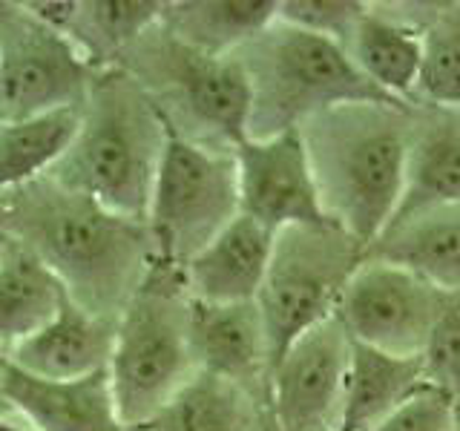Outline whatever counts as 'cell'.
Wrapping results in <instances>:
<instances>
[{
	"mask_svg": "<svg viewBox=\"0 0 460 431\" xmlns=\"http://www.w3.org/2000/svg\"><path fill=\"white\" fill-rule=\"evenodd\" d=\"M366 256L417 273L440 294H460V205L388 230Z\"/></svg>",
	"mask_w": 460,
	"mask_h": 431,
	"instance_id": "cell-20",
	"label": "cell"
},
{
	"mask_svg": "<svg viewBox=\"0 0 460 431\" xmlns=\"http://www.w3.org/2000/svg\"><path fill=\"white\" fill-rule=\"evenodd\" d=\"M420 365L426 383L460 397V294H440L420 351Z\"/></svg>",
	"mask_w": 460,
	"mask_h": 431,
	"instance_id": "cell-27",
	"label": "cell"
},
{
	"mask_svg": "<svg viewBox=\"0 0 460 431\" xmlns=\"http://www.w3.org/2000/svg\"><path fill=\"white\" fill-rule=\"evenodd\" d=\"M234 216H239L234 150L187 138L167 121L144 216L153 262L181 273Z\"/></svg>",
	"mask_w": 460,
	"mask_h": 431,
	"instance_id": "cell-6",
	"label": "cell"
},
{
	"mask_svg": "<svg viewBox=\"0 0 460 431\" xmlns=\"http://www.w3.org/2000/svg\"><path fill=\"white\" fill-rule=\"evenodd\" d=\"M345 49L363 78L377 86L385 98L409 104V98L417 95L423 66V32H417L414 26L385 18L368 6Z\"/></svg>",
	"mask_w": 460,
	"mask_h": 431,
	"instance_id": "cell-21",
	"label": "cell"
},
{
	"mask_svg": "<svg viewBox=\"0 0 460 431\" xmlns=\"http://www.w3.org/2000/svg\"><path fill=\"white\" fill-rule=\"evenodd\" d=\"M9 9H12V4H0V21L6 18V14H9Z\"/></svg>",
	"mask_w": 460,
	"mask_h": 431,
	"instance_id": "cell-32",
	"label": "cell"
},
{
	"mask_svg": "<svg viewBox=\"0 0 460 431\" xmlns=\"http://www.w3.org/2000/svg\"><path fill=\"white\" fill-rule=\"evenodd\" d=\"M190 351L201 374L253 394L268 380V339L256 302L210 305L190 299Z\"/></svg>",
	"mask_w": 460,
	"mask_h": 431,
	"instance_id": "cell-16",
	"label": "cell"
},
{
	"mask_svg": "<svg viewBox=\"0 0 460 431\" xmlns=\"http://www.w3.org/2000/svg\"><path fill=\"white\" fill-rule=\"evenodd\" d=\"M366 12L368 4H354V0H279L277 21L349 47Z\"/></svg>",
	"mask_w": 460,
	"mask_h": 431,
	"instance_id": "cell-28",
	"label": "cell"
},
{
	"mask_svg": "<svg viewBox=\"0 0 460 431\" xmlns=\"http://www.w3.org/2000/svg\"><path fill=\"white\" fill-rule=\"evenodd\" d=\"M0 251H4V242H0Z\"/></svg>",
	"mask_w": 460,
	"mask_h": 431,
	"instance_id": "cell-34",
	"label": "cell"
},
{
	"mask_svg": "<svg viewBox=\"0 0 460 431\" xmlns=\"http://www.w3.org/2000/svg\"><path fill=\"white\" fill-rule=\"evenodd\" d=\"M423 383L420 356H394L351 342L334 431H371Z\"/></svg>",
	"mask_w": 460,
	"mask_h": 431,
	"instance_id": "cell-18",
	"label": "cell"
},
{
	"mask_svg": "<svg viewBox=\"0 0 460 431\" xmlns=\"http://www.w3.org/2000/svg\"><path fill=\"white\" fill-rule=\"evenodd\" d=\"M4 119H9V115H6V110H4V104H0V121H4Z\"/></svg>",
	"mask_w": 460,
	"mask_h": 431,
	"instance_id": "cell-33",
	"label": "cell"
},
{
	"mask_svg": "<svg viewBox=\"0 0 460 431\" xmlns=\"http://www.w3.org/2000/svg\"><path fill=\"white\" fill-rule=\"evenodd\" d=\"M162 0H81L66 38L95 69L107 57L129 52L162 23Z\"/></svg>",
	"mask_w": 460,
	"mask_h": 431,
	"instance_id": "cell-25",
	"label": "cell"
},
{
	"mask_svg": "<svg viewBox=\"0 0 460 431\" xmlns=\"http://www.w3.org/2000/svg\"><path fill=\"white\" fill-rule=\"evenodd\" d=\"M78 107L0 121V198L58 164L78 129Z\"/></svg>",
	"mask_w": 460,
	"mask_h": 431,
	"instance_id": "cell-24",
	"label": "cell"
},
{
	"mask_svg": "<svg viewBox=\"0 0 460 431\" xmlns=\"http://www.w3.org/2000/svg\"><path fill=\"white\" fill-rule=\"evenodd\" d=\"M133 49L153 55L155 81L144 84L147 92H162L196 127L205 129L201 144L234 150L248 138L251 84L242 61L234 55H205L172 40L162 26L144 35Z\"/></svg>",
	"mask_w": 460,
	"mask_h": 431,
	"instance_id": "cell-8",
	"label": "cell"
},
{
	"mask_svg": "<svg viewBox=\"0 0 460 431\" xmlns=\"http://www.w3.org/2000/svg\"><path fill=\"white\" fill-rule=\"evenodd\" d=\"M78 112L75 136L47 176L112 213L144 222L167 136L164 112L124 66L95 69Z\"/></svg>",
	"mask_w": 460,
	"mask_h": 431,
	"instance_id": "cell-3",
	"label": "cell"
},
{
	"mask_svg": "<svg viewBox=\"0 0 460 431\" xmlns=\"http://www.w3.org/2000/svg\"><path fill=\"white\" fill-rule=\"evenodd\" d=\"M93 75L75 43L12 4L0 21V104L9 119L81 107Z\"/></svg>",
	"mask_w": 460,
	"mask_h": 431,
	"instance_id": "cell-9",
	"label": "cell"
},
{
	"mask_svg": "<svg viewBox=\"0 0 460 431\" xmlns=\"http://www.w3.org/2000/svg\"><path fill=\"white\" fill-rule=\"evenodd\" d=\"M239 213L279 233L288 227L334 224L323 210L299 129L244 138L234 147Z\"/></svg>",
	"mask_w": 460,
	"mask_h": 431,
	"instance_id": "cell-12",
	"label": "cell"
},
{
	"mask_svg": "<svg viewBox=\"0 0 460 431\" xmlns=\"http://www.w3.org/2000/svg\"><path fill=\"white\" fill-rule=\"evenodd\" d=\"M0 239L38 256L81 308L110 320H119L153 265L147 224L49 176L0 198Z\"/></svg>",
	"mask_w": 460,
	"mask_h": 431,
	"instance_id": "cell-1",
	"label": "cell"
},
{
	"mask_svg": "<svg viewBox=\"0 0 460 431\" xmlns=\"http://www.w3.org/2000/svg\"><path fill=\"white\" fill-rule=\"evenodd\" d=\"M455 205H460V112L431 107L411 115L402 190L385 233Z\"/></svg>",
	"mask_w": 460,
	"mask_h": 431,
	"instance_id": "cell-14",
	"label": "cell"
},
{
	"mask_svg": "<svg viewBox=\"0 0 460 431\" xmlns=\"http://www.w3.org/2000/svg\"><path fill=\"white\" fill-rule=\"evenodd\" d=\"M0 431H32V428H23V426H12L9 420H4V417H0Z\"/></svg>",
	"mask_w": 460,
	"mask_h": 431,
	"instance_id": "cell-30",
	"label": "cell"
},
{
	"mask_svg": "<svg viewBox=\"0 0 460 431\" xmlns=\"http://www.w3.org/2000/svg\"><path fill=\"white\" fill-rule=\"evenodd\" d=\"M279 0H179L164 4L162 32L205 55H234L277 21Z\"/></svg>",
	"mask_w": 460,
	"mask_h": 431,
	"instance_id": "cell-19",
	"label": "cell"
},
{
	"mask_svg": "<svg viewBox=\"0 0 460 431\" xmlns=\"http://www.w3.org/2000/svg\"><path fill=\"white\" fill-rule=\"evenodd\" d=\"M409 104L354 101L299 127L323 210L363 253L397 210L411 136Z\"/></svg>",
	"mask_w": 460,
	"mask_h": 431,
	"instance_id": "cell-2",
	"label": "cell"
},
{
	"mask_svg": "<svg viewBox=\"0 0 460 431\" xmlns=\"http://www.w3.org/2000/svg\"><path fill=\"white\" fill-rule=\"evenodd\" d=\"M277 233L248 219L234 216L190 262L181 268L184 291L196 302L234 305L256 302Z\"/></svg>",
	"mask_w": 460,
	"mask_h": 431,
	"instance_id": "cell-15",
	"label": "cell"
},
{
	"mask_svg": "<svg viewBox=\"0 0 460 431\" xmlns=\"http://www.w3.org/2000/svg\"><path fill=\"white\" fill-rule=\"evenodd\" d=\"M176 279L179 270L153 262L115 325L107 380L124 431L153 417L196 374L190 299Z\"/></svg>",
	"mask_w": 460,
	"mask_h": 431,
	"instance_id": "cell-5",
	"label": "cell"
},
{
	"mask_svg": "<svg viewBox=\"0 0 460 431\" xmlns=\"http://www.w3.org/2000/svg\"><path fill=\"white\" fill-rule=\"evenodd\" d=\"M265 431H273V428H265Z\"/></svg>",
	"mask_w": 460,
	"mask_h": 431,
	"instance_id": "cell-35",
	"label": "cell"
},
{
	"mask_svg": "<svg viewBox=\"0 0 460 431\" xmlns=\"http://www.w3.org/2000/svg\"><path fill=\"white\" fill-rule=\"evenodd\" d=\"M236 57L251 84L248 138L299 129L314 115L340 104L392 101L363 78L342 43L282 21L244 43Z\"/></svg>",
	"mask_w": 460,
	"mask_h": 431,
	"instance_id": "cell-4",
	"label": "cell"
},
{
	"mask_svg": "<svg viewBox=\"0 0 460 431\" xmlns=\"http://www.w3.org/2000/svg\"><path fill=\"white\" fill-rule=\"evenodd\" d=\"M4 242V239H0ZM66 287L38 256L4 242L0 251V345L14 348L38 334L66 302Z\"/></svg>",
	"mask_w": 460,
	"mask_h": 431,
	"instance_id": "cell-22",
	"label": "cell"
},
{
	"mask_svg": "<svg viewBox=\"0 0 460 431\" xmlns=\"http://www.w3.org/2000/svg\"><path fill=\"white\" fill-rule=\"evenodd\" d=\"M455 397L423 383L371 431H455Z\"/></svg>",
	"mask_w": 460,
	"mask_h": 431,
	"instance_id": "cell-29",
	"label": "cell"
},
{
	"mask_svg": "<svg viewBox=\"0 0 460 431\" xmlns=\"http://www.w3.org/2000/svg\"><path fill=\"white\" fill-rule=\"evenodd\" d=\"M363 256V248L337 224L279 230L256 294L268 339V368L302 334L334 316L342 287Z\"/></svg>",
	"mask_w": 460,
	"mask_h": 431,
	"instance_id": "cell-7",
	"label": "cell"
},
{
	"mask_svg": "<svg viewBox=\"0 0 460 431\" xmlns=\"http://www.w3.org/2000/svg\"><path fill=\"white\" fill-rule=\"evenodd\" d=\"M0 400L32 431H124L107 371L81 380H40L0 359Z\"/></svg>",
	"mask_w": 460,
	"mask_h": 431,
	"instance_id": "cell-13",
	"label": "cell"
},
{
	"mask_svg": "<svg viewBox=\"0 0 460 431\" xmlns=\"http://www.w3.org/2000/svg\"><path fill=\"white\" fill-rule=\"evenodd\" d=\"M417 95L431 107L460 112V12H449L423 32V66Z\"/></svg>",
	"mask_w": 460,
	"mask_h": 431,
	"instance_id": "cell-26",
	"label": "cell"
},
{
	"mask_svg": "<svg viewBox=\"0 0 460 431\" xmlns=\"http://www.w3.org/2000/svg\"><path fill=\"white\" fill-rule=\"evenodd\" d=\"M127 431H265L244 388L196 371L162 409Z\"/></svg>",
	"mask_w": 460,
	"mask_h": 431,
	"instance_id": "cell-23",
	"label": "cell"
},
{
	"mask_svg": "<svg viewBox=\"0 0 460 431\" xmlns=\"http://www.w3.org/2000/svg\"><path fill=\"white\" fill-rule=\"evenodd\" d=\"M119 320L98 316L66 296L38 334L9 348V363L40 380H81L107 371Z\"/></svg>",
	"mask_w": 460,
	"mask_h": 431,
	"instance_id": "cell-17",
	"label": "cell"
},
{
	"mask_svg": "<svg viewBox=\"0 0 460 431\" xmlns=\"http://www.w3.org/2000/svg\"><path fill=\"white\" fill-rule=\"evenodd\" d=\"M440 291L417 273L363 256L345 282L334 316L351 342L394 356H420Z\"/></svg>",
	"mask_w": 460,
	"mask_h": 431,
	"instance_id": "cell-10",
	"label": "cell"
},
{
	"mask_svg": "<svg viewBox=\"0 0 460 431\" xmlns=\"http://www.w3.org/2000/svg\"><path fill=\"white\" fill-rule=\"evenodd\" d=\"M452 411H455V431H460V397H455Z\"/></svg>",
	"mask_w": 460,
	"mask_h": 431,
	"instance_id": "cell-31",
	"label": "cell"
},
{
	"mask_svg": "<svg viewBox=\"0 0 460 431\" xmlns=\"http://www.w3.org/2000/svg\"><path fill=\"white\" fill-rule=\"evenodd\" d=\"M351 339L337 316L311 328L268 368L273 431H334Z\"/></svg>",
	"mask_w": 460,
	"mask_h": 431,
	"instance_id": "cell-11",
	"label": "cell"
}]
</instances>
